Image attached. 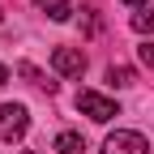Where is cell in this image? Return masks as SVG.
Here are the masks:
<instances>
[{
	"label": "cell",
	"mask_w": 154,
	"mask_h": 154,
	"mask_svg": "<svg viewBox=\"0 0 154 154\" xmlns=\"http://www.w3.org/2000/svg\"><path fill=\"white\" fill-rule=\"evenodd\" d=\"M56 154H86V141L77 133H60L56 137Z\"/></svg>",
	"instance_id": "8992f818"
},
{
	"label": "cell",
	"mask_w": 154,
	"mask_h": 154,
	"mask_svg": "<svg viewBox=\"0 0 154 154\" xmlns=\"http://www.w3.org/2000/svg\"><path fill=\"white\" fill-rule=\"evenodd\" d=\"M124 5H146V0H124Z\"/></svg>",
	"instance_id": "8fae6325"
},
{
	"label": "cell",
	"mask_w": 154,
	"mask_h": 154,
	"mask_svg": "<svg viewBox=\"0 0 154 154\" xmlns=\"http://www.w3.org/2000/svg\"><path fill=\"white\" fill-rule=\"evenodd\" d=\"M34 9H43L51 22H69V17H73V5H69V0H34Z\"/></svg>",
	"instance_id": "5b68a950"
},
{
	"label": "cell",
	"mask_w": 154,
	"mask_h": 154,
	"mask_svg": "<svg viewBox=\"0 0 154 154\" xmlns=\"http://www.w3.org/2000/svg\"><path fill=\"white\" fill-rule=\"evenodd\" d=\"M107 82H116V86H133V69H107Z\"/></svg>",
	"instance_id": "ba28073f"
},
{
	"label": "cell",
	"mask_w": 154,
	"mask_h": 154,
	"mask_svg": "<svg viewBox=\"0 0 154 154\" xmlns=\"http://www.w3.org/2000/svg\"><path fill=\"white\" fill-rule=\"evenodd\" d=\"M5 82H9V69H5V64H0V86H5Z\"/></svg>",
	"instance_id": "30bf717a"
},
{
	"label": "cell",
	"mask_w": 154,
	"mask_h": 154,
	"mask_svg": "<svg viewBox=\"0 0 154 154\" xmlns=\"http://www.w3.org/2000/svg\"><path fill=\"white\" fill-rule=\"evenodd\" d=\"M133 30H137V34H154V9L133 13Z\"/></svg>",
	"instance_id": "52a82bcc"
},
{
	"label": "cell",
	"mask_w": 154,
	"mask_h": 154,
	"mask_svg": "<svg viewBox=\"0 0 154 154\" xmlns=\"http://www.w3.org/2000/svg\"><path fill=\"white\" fill-rule=\"evenodd\" d=\"M26 154H34V150H26Z\"/></svg>",
	"instance_id": "4fadbf2b"
},
{
	"label": "cell",
	"mask_w": 154,
	"mask_h": 154,
	"mask_svg": "<svg viewBox=\"0 0 154 154\" xmlns=\"http://www.w3.org/2000/svg\"><path fill=\"white\" fill-rule=\"evenodd\" d=\"M0 17H5V9H0Z\"/></svg>",
	"instance_id": "7c38bea8"
},
{
	"label": "cell",
	"mask_w": 154,
	"mask_h": 154,
	"mask_svg": "<svg viewBox=\"0 0 154 154\" xmlns=\"http://www.w3.org/2000/svg\"><path fill=\"white\" fill-rule=\"evenodd\" d=\"M51 69L60 73V77H82L86 73V56L77 51V47H56L51 51Z\"/></svg>",
	"instance_id": "277c9868"
},
{
	"label": "cell",
	"mask_w": 154,
	"mask_h": 154,
	"mask_svg": "<svg viewBox=\"0 0 154 154\" xmlns=\"http://www.w3.org/2000/svg\"><path fill=\"white\" fill-rule=\"evenodd\" d=\"M141 60H146V64L154 69V43H141Z\"/></svg>",
	"instance_id": "9c48e42d"
},
{
	"label": "cell",
	"mask_w": 154,
	"mask_h": 154,
	"mask_svg": "<svg viewBox=\"0 0 154 154\" xmlns=\"http://www.w3.org/2000/svg\"><path fill=\"white\" fill-rule=\"evenodd\" d=\"M103 154H150V146H146L141 133H133V128H116L111 137L103 141Z\"/></svg>",
	"instance_id": "7a4b0ae2"
},
{
	"label": "cell",
	"mask_w": 154,
	"mask_h": 154,
	"mask_svg": "<svg viewBox=\"0 0 154 154\" xmlns=\"http://www.w3.org/2000/svg\"><path fill=\"white\" fill-rule=\"evenodd\" d=\"M77 107H82L90 120H99V124H107L111 116H120V111H116V103L107 99V94H99V90H82V94H77Z\"/></svg>",
	"instance_id": "3957f363"
},
{
	"label": "cell",
	"mask_w": 154,
	"mask_h": 154,
	"mask_svg": "<svg viewBox=\"0 0 154 154\" xmlns=\"http://www.w3.org/2000/svg\"><path fill=\"white\" fill-rule=\"evenodd\" d=\"M26 124H30L26 103H5L0 107V141H22L26 137Z\"/></svg>",
	"instance_id": "6da1fadb"
}]
</instances>
